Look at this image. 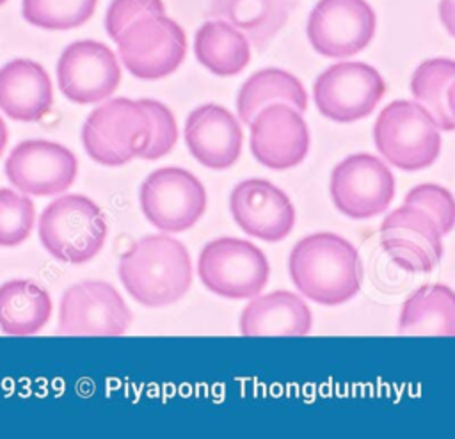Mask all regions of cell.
Wrapping results in <instances>:
<instances>
[{
    "label": "cell",
    "instance_id": "obj_1",
    "mask_svg": "<svg viewBox=\"0 0 455 439\" xmlns=\"http://www.w3.org/2000/svg\"><path fill=\"white\" fill-rule=\"evenodd\" d=\"M288 272L297 291L322 306H339L361 290L363 263L357 249L336 233L300 238L288 258Z\"/></svg>",
    "mask_w": 455,
    "mask_h": 439
},
{
    "label": "cell",
    "instance_id": "obj_2",
    "mask_svg": "<svg viewBox=\"0 0 455 439\" xmlns=\"http://www.w3.org/2000/svg\"><path fill=\"white\" fill-rule=\"evenodd\" d=\"M117 274L135 302L144 307H165L188 291L192 261L178 238L146 235L121 254Z\"/></svg>",
    "mask_w": 455,
    "mask_h": 439
},
{
    "label": "cell",
    "instance_id": "obj_3",
    "mask_svg": "<svg viewBox=\"0 0 455 439\" xmlns=\"http://www.w3.org/2000/svg\"><path fill=\"white\" fill-rule=\"evenodd\" d=\"M37 235L55 259L82 265L103 249L107 220L101 208L87 196L62 194L39 215Z\"/></svg>",
    "mask_w": 455,
    "mask_h": 439
},
{
    "label": "cell",
    "instance_id": "obj_4",
    "mask_svg": "<svg viewBox=\"0 0 455 439\" xmlns=\"http://www.w3.org/2000/svg\"><path fill=\"white\" fill-rule=\"evenodd\" d=\"M373 140L389 165L402 171L430 167L441 153V130L430 114L409 100L387 103L375 119Z\"/></svg>",
    "mask_w": 455,
    "mask_h": 439
},
{
    "label": "cell",
    "instance_id": "obj_5",
    "mask_svg": "<svg viewBox=\"0 0 455 439\" xmlns=\"http://www.w3.org/2000/svg\"><path fill=\"white\" fill-rule=\"evenodd\" d=\"M151 137V123L139 100L112 98L98 105L82 126L85 153L107 167L139 158Z\"/></svg>",
    "mask_w": 455,
    "mask_h": 439
},
{
    "label": "cell",
    "instance_id": "obj_6",
    "mask_svg": "<svg viewBox=\"0 0 455 439\" xmlns=\"http://www.w3.org/2000/svg\"><path fill=\"white\" fill-rule=\"evenodd\" d=\"M197 274L212 293L242 300L263 291L270 277V265L263 251L252 242L220 236L201 249Z\"/></svg>",
    "mask_w": 455,
    "mask_h": 439
},
{
    "label": "cell",
    "instance_id": "obj_7",
    "mask_svg": "<svg viewBox=\"0 0 455 439\" xmlns=\"http://www.w3.org/2000/svg\"><path fill=\"white\" fill-rule=\"evenodd\" d=\"M123 66L140 80H160L174 73L187 55L183 28L165 14L130 23L116 39Z\"/></svg>",
    "mask_w": 455,
    "mask_h": 439
},
{
    "label": "cell",
    "instance_id": "obj_8",
    "mask_svg": "<svg viewBox=\"0 0 455 439\" xmlns=\"http://www.w3.org/2000/svg\"><path fill=\"white\" fill-rule=\"evenodd\" d=\"M386 94L382 75L366 62L343 60L329 66L313 85L318 112L334 123L368 117Z\"/></svg>",
    "mask_w": 455,
    "mask_h": 439
},
{
    "label": "cell",
    "instance_id": "obj_9",
    "mask_svg": "<svg viewBox=\"0 0 455 439\" xmlns=\"http://www.w3.org/2000/svg\"><path fill=\"white\" fill-rule=\"evenodd\" d=\"M139 203L151 226L164 233H181L203 217L206 190L192 172L181 167H160L142 181Z\"/></svg>",
    "mask_w": 455,
    "mask_h": 439
},
{
    "label": "cell",
    "instance_id": "obj_10",
    "mask_svg": "<svg viewBox=\"0 0 455 439\" xmlns=\"http://www.w3.org/2000/svg\"><path fill=\"white\" fill-rule=\"evenodd\" d=\"M132 311L107 281L87 279L69 286L59 304L57 332L64 336H123Z\"/></svg>",
    "mask_w": 455,
    "mask_h": 439
},
{
    "label": "cell",
    "instance_id": "obj_11",
    "mask_svg": "<svg viewBox=\"0 0 455 439\" xmlns=\"http://www.w3.org/2000/svg\"><path fill=\"white\" fill-rule=\"evenodd\" d=\"M329 192L334 206L350 219H371L384 213L395 197V176L375 155L355 153L331 172Z\"/></svg>",
    "mask_w": 455,
    "mask_h": 439
},
{
    "label": "cell",
    "instance_id": "obj_12",
    "mask_svg": "<svg viewBox=\"0 0 455 439\" xmlns=\"http://www.w3.org/2000/svg\"><path fill=\"white\" fill-rule=\"evenodd\" d=\"M375 11L366 0H318L307 18L313 50L329 59L363 52L375 36Z\"/></svg>",
    "mask_w": 455,
    "mask_h": 439
},
{
    "label": "cell",
    "instance_id": "obj_13",
    "mask_svg": "<svg viewBox=\"0 0 455 439\" xmlns=\"http://www.w3.org/2000/svg\"><path fill=\"white\" fill-rule=\"evenodd\" d=\"M4 172L18 192L48 197L64 194L75 183L78 162L75 153L59 142L30 139L12 148Z\"/></svg>",
    "mask_w": 455,
    "mask_h": 439
},
{
    "label": "cell",
    "instance_id": "obj_14",
    "mask_svg": "<svg viewBox=\"0 0 455 439\" xmlns=\"http://www.w3.org/2000/svg\"><path fill=\"white\" fill-rule=\"evenodd\" d=\"M119 82L117 57L100 41H75L64 48L57 60L59 89L73 103H100L114 94Z\"/></svg>",
    "mask_w": 455,
    "mask_h": 439
},
{
    "label": "cell",
    "instance_id": "obj_15",
    "mask_svg": "<svg viewBox=\"0 0 455 439\" xmlns=\"http://www.w3.org/2000/svg\"><path fill=\"white\" fill-rule=\"evenodd\" d=\"M380 245L403 270L427 274L441 261L444 245L437 224L419 208L402 204L380 224Z\"/></svg>",
    "mask_w": 455,
    "mask_h": 439
},
{
    "label": "cell",
    "instance_id": "obj_16",
    "mask_svg": "<svg viewBox=\"0 0 455 439\" xmlns=\"http://www.w3.org/2000/svg\"><path fill=\"white\" fill-rule=\"evenodd\" d=\"M251 126V153L265 167L284 171L299 165L309 151V130L299 110L270 103L256 112Z\"/></svg>",
    "mask_w": 455,
    "mask_h": 439
},
{
    "label": "cell",
    "instance_id": "obj_17",
    "mask_svg": "<svg viewBox=\"0 0 455 439\" xmlns=\"http://www.w3.org/2000/svg\"><path fill=\"white\" fill-rule=\"evenodd\" d=\"M229 212L245 235L265 242L286 238L295 224V208L290 197L261 178H249L235 185L229 194Z\"/></svg>",
    "mask_w": 455,
    "mask_h": 439
},
{
    "label": "cell",
    "instance_id": "obj_18",
    "mask_svg": "<svg viewBox=\"0 0 455 439\" xmlns=\"http://www.w3.org/2000/svg\"><path fill=\"white\" fill-rule=\"evenodd\" d=\"M183 133L190 155L208 169H229L242 155V126L222 105L206 103L194 108L185 121Z\"/></svg>",
    "mask_w": 455,
    "mask_h": 439
},
{
    "label": "cell",
    "instance_id": "obj_19",
    "mask_svg": "<svg viewBox=\"0 0 455 439\" xmlns=\"http://www.w3.org/2000/svg\"><path fill=\"white\" fill-rule=\"evenodd\" d=\"M53 105L46 69L30 59H14L0 68V110L12 121L36 123Z\"/></svg>",
    "mask_w": 455,
    "mask_h": 439
},
{
    "label": "cell",
    "instance_id": "obj_20",
    "mask_svg": "<svg viewBox=\"0 0 455 439\" xmlns=\"http://www.w3.org/2000/svg\"><path fill=\"white\" fill-rule=\"evenodd\" d=\"M242 336H307L313 315L300 295L275 290L256 295L240 315Z\"/></svg>",
    "mask_w": 455,
    "mask_h": 439
},
{
    "label": "cell",
    "instance_id": "obj_21",
    "mask_svg": "<svg viewBox=\"0 0 455 439\" xmlns=\"http://www.w3.org/2000/svg\"><path fill=\"white\" fill-rule=\"evenodd\" d=\"M291 0H212L208 14L238 28L256 50L267 44L286 25Z\"/></svg>",
    "mask_w": 455,
    "mask_h": 439
},
{
    "label": "cell",
    "instance_id": "obj_22",
    "mask_svg": "<svg viewBox=\"0 0 455 439\" xmlns=\"http://www.w3.org/2000/svg\"><path fill=\"white\" fill-rule=\"evenodd\" d=\"M402 336H453L455 295L446 284H423L402 304L398 316Z\"/></svg>",
    "mask_w": 455,
    "mask_h": 439
},
{
    "label": "cell",
    "instance_id": "obj_23",
    "mask_svg": "<svg viewBox=\"0 0 455 439\" xmlns=\"http://www.w3.org/2000/svg\"><path fill=\"white\" fill-rule=\"evenodd\" d=\"M50 293L30 279H11L0 286V332L32 336L52 316Z\"/></svg>",
    "mask_w": 455,
    "mask_h": 439
},
{
    "label": "cell",
    "instance_id": "obj_24",
    "mask_svg": "<svg viewBox=\"0 0 455 439\" xmlns=\"http://www.w3.org/2000/svg\"><path fill=\"white\" fill-rule=\"evenodd\" d=\"M194 53L199 64L210 73L217 76H235L247 68L251 44L231 23L213 18L197 28Z\"/></svg>",
    "mask_w": 455,
    "mask_h": 439
},
{
    "label": "cell",
    "instance_id": "obj_25",
    "mask_svg": "<svg viewBox=\"0 0 455 439\" xmlns=\"http://www.w3.org/2000/svg\"><path fill=\"white\" fill-rule=\"evenodd\" d=\"M270 103H286L302 114L307 108V92L302 82L284 69H259L252 73L238 91V119L243 124H249L256 112Z\"/></svg>",
    "mask_w": 455,
    "mask_h": 439
},
{
    "label": "cell",
    "instance_id": "obj_26",
    "mask_svg": "<svg viewBox=\"0 0 455 439\" xmlns=\"http://www.w3.org/2000/svg\"><path fill=\"white\" fill-rule=\"evenodd\" d=\"M453 82L455 62L448 57L423 60L411 76V94L421 105L441 132L455 128L453 114Z\"/></svg>",
    "mask_w": 455,
    "mask_h": 439
},
{
    "label": "cell",
    "instance_id": "obj_27",
    "mask_svg": "<svg viewBox=\"0 0 455 439\" xmlns=\"http://www.w3.org/2000/svg\"><path fill=\"white\" fill-rule=\"evenodd\" d=\"M98 0H23L25 21L44 30H69L84 25L96 9Z\"/></svg>",
    "mask_w": 455,
    "mask_h": 439
},
{
    "label": "cell",
    "instance_id": "obj_28",
    "mask_svg": "<svg viewBox=\"0 0 455 439\" xmlns=\"http://www.w3.org/2000/svg\"><path fill=\"white\" fill-rule=\"evenodd\" d=\"M36 224V208L30 196L12 188H0V247L23 243Z\"/></svg>",
    "mask_w": 455,
    "mask_h": 439
},
{
    "label": "cell",
    "instance_id": "obj_29",
    "mask_svg": "<svg viewBox=\"0 0 455 439\" xmlns=\"http://www.w3.org/2000/svg\"><path fill=\"white\" fill-rule=\"evenodd\" d=\"M403 204L423 210L437 224L443 236H446L453 229L455 203L448 188L435 183L416 185L405 194Z\"/></svg>",
    "mask_w": 455,
    "mask_h": 439
},
{
    "label": "cell",
    "instance_id": "obj_30",
    "mask_svg": "<svg viewBox=\"0 0 455 439\" xmlns=\"http://www.w3.org/2000/svg\"><path fill=\"white\" fill-rule=\"evenodd\" d=\"M139 103L146 108L151 123V137L146 146V149L140 153L139 158L142 160H158L165 156L178 140V126L176 119L169 107H165L162 101L142 98Z\"/></svg>",
    "mask_w": 455,
    "mask_h": 439
},
{
    "label": "cell",
    "instance_id": "obj_31",
    "mask_svg": "<svg viewBox=\"0 0 455 439\" xmlns=\"http://www.w3.org/2000/svg\"><path fill=\"white\" fill-rule=\"evenodd\" d=\"M158 14H165L162 0H112L105 14V28L108 37L116 41L130 23Z\"/></svg>",
    "mask_w": 455,
    "mask_h": 439
},
{
    "label": "cell",
    "instance_id": "obj_32",
    "mask_svg": "<svg viewBox=\"0 0 455 439\" xmlns=\"http://www.w3.org/2000/svg\"><path fill=\"white\" fill-rule=\"evenodd\" d=\"M439 14L448 28V32L453 36V0H441L439 2Z\"/></svg>",
    "mask_w": 455,
    "mask_h": 439
},
{
    "label": "cell",
    "instance_id": "obj_33",
    "mask_svg": "<svg viewBox=\"0 0 455 439\" xmlns=\"http://www.w3.org/2000/svg\"><path fill=\"white\" fill-rule=\"evenodd\" d=\"M7 140H9V132H7V126H5L4 119L0 117V156H2V153L5 151Z\"/></svg>",
    "mask_w": 455,
    "mask_h": 439
},
{
    "label": "cell",
    "instance_id": "obj_34",
    "mask_svg": "<svg viewBox=\"0 0 455 439\" xmlns=\"http://www.w3.org/2000/svg\"><path fill=\"white\" fill-rule=\"evenodd\" d=\"M5 2H7V0H0V5H2V4H5Z\"/></svg>",
    "mask_w": 455,
    "mask_h": 439
}]
</instances>
